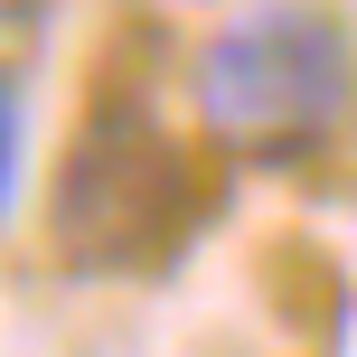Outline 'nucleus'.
Returning <instances> with one entry per match:
<instances>
[{"label":"nucleus","instance_id":"f257e3e1","mask_svg":"<svg viewBox=\"0 0 357 357\" xmlns=\"http://www.w3.org/2000/svg\"><path fill=\"white\" fill-rule=\"evenodd\" d=\"M357 47L310 0H264L197 47V113L245 160H310L348 123Z\"/></svg>","mask_w":357,"mask_h":357},{"label":"nucleus","instance_id":"f03ea898","mask_svg":"<svg viewBox=\"0 0 357 357\" xmlns=\"http://www.w3.org/2000/svg\"><path fill=\"white\" fill-rule=\"evenodd\" d=\"M197 178L178 160V142L160 132V113L142 104H104L85 132H75L66 169H56V254L85 273H142L188 235Z\"/></svg>","mask_w":357,"mask_h":357},{"label":"nucleus","instance_id":"7ed1b4c3","mask_svg":"<svg viewBox=\"0 0 357 357\" xmlns=\"http://www.w3.org/2000/svg\"><path fill=\"white\" fill-rule=\"evenodd\" d=\"M19 169H29V85L0 66V226L19 207Z\"/></svg>","mask_w":357,"mask_h":357}]
</instances>
